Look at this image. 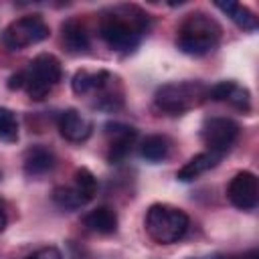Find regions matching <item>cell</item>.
<instances>
[{"instance_id":"6da1fadb","label":"cell","mask_w":259,"mask_h":259,"mask_svg":"<svg viewBox=\"0 0 259 259\" xmlns=\"http://www.w3.org/2000/svg\"><path fill=\"white\" fill-rule=\"evenodd\" d=\"M152 28V18L136 4H117L107 8L99 20L101 40L117 53H134Z\"/></svg>"},{"instance_id":"7a4b0ae2","label":"cell","mask_w":259,"mask_h":259,"mask_svg":"<svg viewBox=\"0 0 259 259\" xmlns=\"http://www.w3.org/2000/svg\"><path fill=\"white\" fill-rule=\"evenodd\" d=\"M61 77H63L61 61L51 53H40L24 69L8 77V89L12 91L24 89L30 99L40 101L59 85Z\"/></svg>"},{"instance_id":"3957f363","label":"cell","mask_w":259,"mask_h":259,"mask_svg":"<svg viewBox=\"0 0 259 259\" xmlns=\"http://www.w3.org/2000/svg\"><path fill=\"white\" fill-rule=\"evenodd\" d=\"M71 87L79 97H89L95 109L117 111L123 107V87L119 83V77L111 71L81 69L73 75Z\"/></svg>"},{"instance_id":"277c9868","label":"cell","mask_w":259,"mask_h":259,"mask_svg":"<svg viewBox=\"0 0 259 259\" xmlns=\"http://www.w3.org/2000/svg\"><path fill=\"white\" fill-rule=\"evenodd\" d=\"M223 38L221 24L206 12L188 14L176 32V47L190 57H204L212 53Z\"/></svg>"},{"instance_id":"5b68a950","label":"cell","mask_w":259,"mask_h":259,"mask_svg":"<svg viewBox=\"0 0 259 259\" xmlns=\"http://www.w3.org/2000/svg\"><path fill=\"white\" fill-rule=\"evenodd\" d=\"M208 99V85L202 81H174L156 89L154 107L166 115H184Z\"/></svg>"},{"instance_id":"8992f818","label":"cell","mask_w":259,"mask_h":259,"mask_svg":"<svg viewBox=\"0 0 259 259\" xmlns=\"http://www.w3.org/2000/svg\"><path fill=\"white\" fill-rule=\"evenodd\" d=\"M146 233L160 245H170L178 243L190 227L188 214L172 204L166 202H156L146 210Z\"/></svg>"},{"instance_id":"52a82bcc","label":"cell","mask_w":259,"mask_h":259,"mask_svg":"<svg viewBox=\"0 0 259 259\" xmlns=\"http://www.w3.org/2000/svg\"><path fill=\"white\" fill-rule=\"evenodd\" d=\"M51 28L40 14H26L12 20L2 32V45L8 51H22L49 38Z\"/></svg>"},{"instance_id":"ba28073f","label":"cell","mask_w":259,"mask_h":259,"mask_svg":"<svg viewBox=\"0 0 259 259\" xmlns=\"http://www.w3.org/2000/svg\"><path fill=\"white\" fill-rule=\"evenodd\" d=\"M239 136H241V125L235 119L223 115L206 117L200 127V138L206 146V152L219 158H223L237 144Z\"/></svg>"},{"instance_id":"9c48e42d","label":"cell","mask_w":259,"mask_h":259,"mask_svg":"<svg viewBox=\"0 0 259 259\" xmlns=\"http://www.w3.org/2000/svg\"><path fill=\"white\" fill-rule=\"evenodd\" d=\"M227 198L239 210H253L259 204V182L249 170L237 172L227 184Z\"/></svg>"},{"instance_id":"30bf717a","label":"cell","mask_w":259,"mask_h":259,"mask_svg":"<svg viewBox=\"0 0 259 259\" xmlns=\"http://www.w3.org/2000/svg\"><path fill=\"white\" fill-rule=\"evenodd\" d=\"M107 134V160L109 164H121L134 150L138 140V130L134 125L111 121L105 125Z\"/></svg>"},{"instance_id":"8fae6325","label":"cell","mask_w":259,"mask_h":259,"mask_svg":"<svg viewBox=\"0 0 259 259\" xmlns=\"http://www.w3.org/2000/svg\"><path fill=\"white\" fill-rule=\"evenodd\" d=\"M57 127L61 136L73 144H81L91 138L93 134V121L85 113H81L75 107H67L57 115Z\"/></svg>"},{"instance_id":"7c38bea8","label":"cell","mask_w":259,"mask_h":259,"mask_svg":"<svg viewBox=\"0 0 259 259\" xmlns=\"http://www.w3.org/2000/svg\"><path fill=\"white\" fill-rule=\"evenodd\" d=\"M208 99L225 101L239 111H251V93L237 81H219L208 87Z\"/></svg>"},{"instance_id":"4fadbf2b","label":"cell","mask_w":259,"mask_h":259,"mask_svg":"<svg viewBox=\"0 0 259 259\" xmlns=\"http://www.w3.org/2000/svg\"><path fill=\"white\" fill-rule=\"evenodd\" d=\"M57 164V158L53 154L51 148L47 146H30L26 152H24V158H22V168H24V174L26 176H42L47 172H51Z\"/></svg>"},{"instance_id":"5bb4252c","label":"cell","mask_w":259,"mask_h":259,"mask_svg":"<svg viewBox=\"0 0 259 259\" xmlns=\"http://www.w3.org/2000/svg\"><path fill=\"white\" fill-rule=\"evenodd\" d=\"M61 42L69 53H85L91 47L87 26L79 18H69L61 24Z\"/></svg>"},{"instance_id":"9a60e30c","label":"cell","mask_w":259,"mask_h":259,"mask_svg":"<svg viewBox=\"0 0 259 259\" xmlns=\"http://www.w3.org/2000/svg\"><path fill=\"white\" fill-rule=\"evenodd\" d=\"M83 225L97 235H111L117 231V214L109 206H97L83 217Z\"/></svg>"},{"instance_id":"2e32d148","label":"cell","mask_w":259,"mask_h":259,"mask_svg":"<svg viewBox=\"0 0 259 259\" xmlns=\"http://www.w3.org/2000/svg\"><path fill=\"white\" fill-rule=\"evenodd\" d=\"M219 162H221L219 156H214V154H210V152H200V154L192 156V158L176 172V178H178L180 182H192V180H196L198 176H202L204 172H208L210 168H214Z\"/></svg>"},{"instance_id":"e0dca14e","label":"cell","mask_w":259,"mask_h":259,"mask_svg":"<svg viewBox=\"0 0 259 259\" xmlns=\"http://www.w3.org/2000/svg\"><path fill=\"white\" fill-rule=\"evenodd\" d=\"M170 148H172V142L166 136L152 134V136H146L140 142V156L146 162L158 164V162H164L170 156Z\"/></svg>"},{"instance_id":"ac0fdd59","label":"cell","mask_w":259,"mask_h":259,"mask_svg":"<svg viewBox=\"0 0 259 259\" xmlns=\"http://www.w3.org/2000/svg\"><path fill=\"white\" fill-rule=\"evenodd\" d=\"M219 10H223L241 30H247V32H253L257 30V16L245 6V4H239V2H217L214 4Z\"/></svg>"},{"instance_id":"d6986e66","label":"cell","mask_w":259,"mask_h":259,"mask_svg":"<svg viewBox=\"0 0 259 259\" xmlns=\"http://www.w3.org/2000/svg\"><path fill=\"white\" fill-rule=\"evenodd\" d=\"M53 202L63 210H77L89 202V198L73 184V186H57L53 190Z\"/></svg>"},{"instance_id":"ffe728a7","label":"cell","mask_w":259,"mask_h":259,"mask_svg":"<svg viewBox=\"0 0 259 259\" xmlns=\"http://www.w3.org/2000/svg\"><path fill=\"white\" fill-rule=\"evenodd\" d=\"M18 140V119L8 107H0V142L14 144Z\"/></svg>"},{"instance_id":"44dd1931","label":"cell","mask_w":259,"mask_h":259,"mask_svg":"<svg viewBox=\"0 0 259 259\" xmlns=\"http://www.w3.org/2000/svg\"><path fill=\"white\" fill-rule=\"evenodd\" d=\"M89 200L95 196V192H97V178H95V174L89 170V168H79L77 172H75V182H73Z\"/></svg>"},{"instance_id":"7402d4cb","label":"cell","mask_w":259,"mask_h":259,"mask_svg":"<svg viewBox=\"0 0 259 259\" xmlns=\"http://www.w3.org/2000/svg\"><path fill=\"white\" fill-rule=\"evenodd\" d=\"M26 259H63V253H61L57 247L49 245V247H40V249H36V251L30 253Z\"/></svg>"},{"instance_id":"603a6c76","label":"cell","mask_w":259,"mask_h":259,"mask_svg":"<svg viewBox=\"0 0 259 259\" xmlns=\"http://www.w3.org/2000/svg\"><path fill=\"white\" fill-rule=\"evenodd\" d=\"M219 259H259V251L257 249H249L243 253H231V255H223Z\"/></svg>"},{"instance_id":"cb8c5ba5","label":"cell","mask_w":259,"mask_h":259,"mask_svg":"<svg viewBox=\"0 0 259 259\" xmlns=\"http://www.w3.org/2000/svg\"><path fill=\"white\" fill-rule=\"evenodd\" d=\"M6 223H8V217H6V206H4V202L0 200V233L6 229Z\"/></svg>"}]
</instances>
